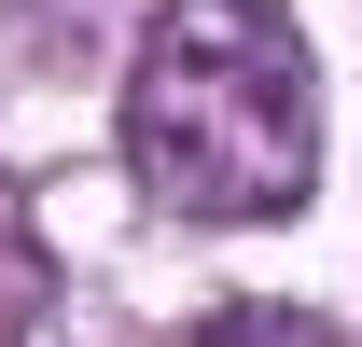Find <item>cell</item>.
<instances>
[{"instance_id":"cell-1","label":"cell","mask_w":362,"mask_h":347,"mask_svg":"<svg viewBox=\"0 0 362 347\" xmlns=\"http://www.w3.org/2000/svg\"><path fill=\"white\" fill-rule=\"evenodd\" d=\"M126 167L168 222H293L320 181V70L279 0H153L126 56Z\"/></svg>"},{"instance_id":"cell-2","label":"cell","mask_w":362,"mask_h":347,"mask_svg":"<svg viewBox=\"0 0 362 347\" xmlns=\"http://www.w3.org/2000/svg\"><path fill=\"white\" fill-rule=\"evenodd\" d=\"M195 347H334V334H320L307 305H223V319H209Z\"/></svg>"}]
</instances>
